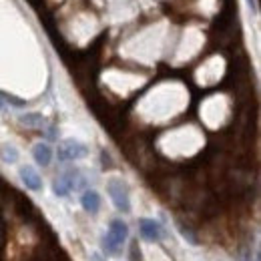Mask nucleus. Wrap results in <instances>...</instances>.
<instances>
[{
    "label": "nucleus",
    "mask_w": 261,
    "mask_h": 261,
    "mask_svg": "<svg viewBox=\"0 0 261 261\" xmlns=\"http://www.w3.org/2000/svg\"><path fill=\"white\" fill-rule=\"evenodd\" d=\"M139 229H141V235L147 241H159L161 239V227L153 219H141L139 221Z\"/></svg>",
    "instance_id": "nucleus-5"
},
{
    "label": "nucleus",
    "mask_w": 261,
    "mask_h": 261,
    "mask_svg": "<svg viewBox=\"0 0 261 261\" xmlns=\"http://www.w3.org/2000/svg\"><path fill=\"white\" fill-rule=\"evenodd\" d=\"M33 157L40 167H48L50 161H53V149L46 143H38V145H34Z\"/></svg>",
    "instance_id": "nucleus-7"
},
{
    "label": "nucleus",
    "mask_w": 261,
    "mask_h": 261,
    "mask_svg": "<svg viewBox=\"0 0 261 261\" xmlns=\"http://www.w3.org/2000/svg\"><path fill=\"white\" fill-rule=\"evenodd\" d=\"M76 171H68V173H63L61 177H57L55 181V193L59 197H66L74 187H76Z\"/></svg>",
    "instance_id": "nucleus-4"
},
{
    "label": "nucleus",
    "mask_w": 261,
    "mask_h": 261,
    "mask_svg": "<svg viewBox=\"0 0 261 261\" xmlns=\"http://www.w3.org/2000/svg\"><path fill=\"white\" fill-rule=\"evenodd\" d=\"M20 179L31 191H40L42 189V179H40V175L34 171L33 167H22L20 169Z\"/></svg>",
    "instance_id": "nucleus-6"
},
{
    "label": "nucleus",
    "mask_w": 261,
    "mask_h": 261,
    "mask_svg": "<svg viewBox=\"0 0 261 261\" xmlns=\"http://www.w3.org/2000/svg\"><path fill=\"white\" fill-rule=\"evenodd\" d=\"M20 123H24L29 127H40L44 123V117L38 115V113H29V115H22L20 117Z\"/></svg>",
    "instance_id": "nucleus-9"
},
{
    "label": "nucleus",
    "mask_w": 261,
    "mask_h": 261,
    "mask_svg": "<svg viewBox=\"0 0 261 261\" xmlns=\"http://www.w3.org/2000/svg\"><path fill=\"white\" fill-rule=\"evenodd\" d=\"M2 159H4L6 163H16V159H18V153H16V149L6 145V147L2 149Z\"/></svg>",
    "instance_id": "nucleus-10"
},
{
    "label": "nucleus",
    "mask_w": 261,
    "mask_h": 261,
    "mask_svg": "<svg viewBox=\"0 0 261 261\" xmlns=\"http://www.w3.org/2000/svg\"><path fill=\"white\" fill-rule=\"evenodd\" d=\"M249 4H251V8H253V12H257V2L255 0H247Z\"/></svg>",
    "instance_id": "nucleus-11"
},
{
    "label": "nucleus",
    "mask_w": 261,
    "mask_h": 261,
    "mask_svg": "<svg viewBox=\"0 0 261 261\" xmlns=\"http://www.w3.org/2000/svg\"><path fill=\"white\" fill-rule=\"evenodd\" d=\"M59 161H76V159H83L87 157L89 149L87 145H83L81 141H74V139H66L59 145Z\"/></svg>",
    "instance_id": "nucleus-2"
},
{
    "label": "nucleus",
    "mask_w": 261,
    "mask_h": 261,
    "mask_svg": "<svg viewBox=\"0 0 261 261\" xmlns=\"http://www.w3.org/2000/svg\"><path fill=\"white\" fill-rule=\"evenodd\" d=\"M2 107H4V100H2V97H0V109H2Z\"/></svg>",
    "instance_id": "nucleus-12"
},
{
    "label": "nucleus",
    "mask_w": 261,
    "mask_h": 261,
    "mask_svg": "<svg viewBox=\"0 0 261 261\" xmlns=\"http://www.w3.org/2000/svg\"><path fill=\"white\" fill-rule=\"evenodd\" d=\"M107 191H109V195H111L113 203H115V207H117L119 211H123V213H129V211H130L129 191H127V187H125L121 181H117V179L109 181V185H107Z\"/></svg>",
    "instance_id": "nucleus-3"
},
{
    "label": "nucleus",
    "mask_w": 261,
    "mask_h": 261,
    "mask_svg": "<svg viewBox=\"0 0 261 261\" xmlns=\"http://www.w3.org/2000/svg\"><path fill=\"white\" fill-rule=\"evenodd\" d=\"M81 203H83V209L87 211V213H98V209H100V197H98L97 191H85L83 197H81Z\"/></svg>",
    "instance_id": "nucleus-8"
},
{
    "label": "nucleus",
    "mask_w": 261,
    "mask_h": 261,
    "mask_svg": "<svg viewBox=\"0 0 261 261\" xmlns=\"http://www.w3.org/2000/svg\"><path fill=\"white\" fill-rule=\"evenodd\" d=\"M127 237H129V227H127V223L115 219V221H111L109 233H107L105 239H102V247L107 249V253L117 255L119 249H121V245L127 241Z\"/></svg>",
    "instance_id": "nucleus-1"
}]
</instances>
